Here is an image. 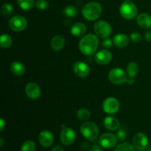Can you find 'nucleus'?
Returning <instances> with one entry per match:
<instances>
[{
  "label": "nucleus",
  "instance_id": "obj_1",
  "mask_svg": "<svg viewBox=\"0 0 151 151\" xmlns=\"http://www.w3.org/2000/svg\"><path fill=\"white\" fill-rule=\"evenodd\" d=\"M99 45V40L97 35L89 33L83 37L79 42V49L85 55L91 56L95 53Z\"/></svg>",
  "mask_w": 151,
  "mask_h": 151
},
{
  "label": "nucleus",
  "instance_id": "obj_2",
  "mask_svg": "<svg viewBox=\"0 0 151 151\" xmlns=\"http://www.w3.org/2000/svg\"><path fill=\"white\" fill-rule=\"evenodd\" d=\"M102 13V7L96 1H91L83 6L82 14L86 19L88 21H94L98 19Z\"/></svg>",
  "mask_w": 151,
  "mask_h": 151
},
{
  "label": "nucleus",
  "instance_id": "obj_3",
  "mask_svg": "<svg viewBox=\"0 0 151 151\" xmlns=\"http://www.w3.org/2000/svg\"><path fill=\"white\" fill-rule=\"evenodd\" d=\"M81 132L86 139L93 141L97 139L99 135L98 127L92 122H86L81 126Z\"/></svg>",
  "mask_w": 151,
  "mask_h": 151
},
{
  "label": "nucleus",
  "instance_id": "obj_4",
  "mask_svg": "<svg viewBox=\"0 0 151 151\" xmlns=\"http://www.w3.org/2000/svg\"><path fill=\"white\" fill-rule=\"evenodd\" d=\"M119 13L125 19L131 20L137 16V7L131 1H125L119 7Z\"/></svg>",
  "mask_w": 151,
  "mask_h": 151
},
{
  "label": "nucleus",
  "instance_id": "obj_5",
  "mask_svg": "<svg viewBox=\"0 0 151 151\" xmlns=\"http://www.w3.org/2000/svg\"><path fill=\"white\" fill-rule=\"evenodd\" d=\"M94 32L97 36L102 38H108L111 33V26L109 22L100 20L96 22L94 25Z\"/></svg>",
  "mask_w": 151,
  "mask_h": 151
},
{
  "label": "nucleus",
  "instance_id": "obj_6",
  "mask_svg": "<svg viewBox=\"0 0 151 151\" xmlns=\"http://www.w3.org/2000/svg\"><path fill=\"white\" fill-rule=\"evenodd\" d=\"M127 78L126 74L120 68H114L109 73V81L115 85H121L126 83Z\"/></svg>",
  "mask_w": 151,
  "mask_h": 151
},
{
  "label": "nucleus",
  "instance_id": "obj_7",
  "mask_svg": "<svg viewBox=\"0 0 151 151\" xmlns=\"http://www.w3.org/2000/svg\"><path fill=\"white\" fill-rule=\"evenodd\" d=\"M9 27L15 32H21L27 26V22L24 17L22 16H15L9 21Z\"/></svg>",
  "mask_w": 151,
  "mask_h": 151
},
{
  "label": "nucleus",
  "instance_id": "obj_8",
  "mask_svg": "<svg viewBox=\"0 0 151 151\" xmlns=\"http://www.w3.org/2000/svg\"><path fill=\"white\" fill-rule=\"evenodd\" d=\"M103 109L106 113L113 114L116 113L119 109V103L115 97H108L103 104Z\"/></svg>",
  "mask_w": 151,
  "mask_h": 151
},
{
  "label": "nucleus",
  "instance_id": "obj_9",
  "mask_svg": "<svg viewBox=\"0 0 151 151\" xmlns=\"http://www.w3.org/2000/svg\"><path fill=\"white\" fill-rule=\"evenodd\" d=\"M118 139L116 136L110 133H106L100 136L99 139V143L105 148H111L116 145Z\"/></svg>",
  "mask_w": 151,
  "mask_h": 151
},
{
  "label": "nucleus",
  "instance_id": "obj_10",
  "mask_svg": "<svg viewBox=\"0 0 151 151\" xmlns=\"http://www.w3.org/2000/svg\"><path fill=\"white\" fill-rule=\"evenodd\" d=\"M75 133L72 128H63L60 134V142L64 145H71L75 140Z\"/></svg>",
  "mask_w": 151,
  "mask_h": 151
},
{
  "label": "nucleus",
  "instance_id": "obj_11",
  "mask_svg": "<svg viewBox=\"0 0 151 151\" xmlns=\"http://www.w3.org/2000/svg\"><path fill=\"white\" fill-rule=\"evenodd\" d=\"M148 145V139L143 133H138L133 138V145L137 150H144Z\"/></svg>",
  "mask_w": 151,
  "mask_h": 151
},
{
  "label": "nucleus",
  "instance_id": "obj_12",
  "mask_svg": "<svg viewBox=\"0 0 151 151\" xmlns=\"http://www.w3.org/2000/svg\"><path fill=\"white\" fill-rule=\"evenodd\" d=\"M73 71L79 78H86L90 72L89 66L83 61H77L73 65Z\"/></svg>",
  "mask_w": 151,
  "mask_h": 151
},
{
  "label": "nucleus",
  "instance_id": "obj_13",
  "mask_svg": "<svg viewBox=\"0 0 151 151\" xmlns=\"http://www.w3.org/2000/svg\"><path fill=\"white\" fill-rule=\"evenodd\" d=\"M112 55L109 50H102L97 52L94 55V60L98 64L106 65L111 60Z\"/></svg>",
  "mask_w": 151,
  "mask_h": 151
},
{
  "label": "nucleus",
  "instance_id": "obj_14",
  "mask_svg": "<svg viewBox=\"0 0 151 151\" xmlns=\"http://www.w3.org/2000/svg\"><path fill=\"white\" fill-rule=\"evenodd\" d=\"M25 93L29 98L32 100H36L41 95V90L36 83H29L25 87Z\"/></svg>",
  "mask_w": 151,
  "mask_h": 151
},
{
  "label": "nucleus",
  "instance_id": "obj_15",
  "mask_svg": "<svg viewBox=\"0 0 151 151\" xmlns=\"http://www.w3.org/2000/svg\"><path fill=\"white\" fill-rule=\"evenodd\" d=\"M39 142L43 147H49L53 144L54 142V137L52 134L49 131H43L40 133L38 137Z\"/></svg>",
  "mask_w": 151,
  "mask_h": 151
},
{
  "label": "nucleus",
  "instance_id": "obj_16",
  "mask_svg": "<svg viewBox=\"0 0 151 151\" xmlns=\"http://www.w3.org/2000/svg\"><path fill=\"white\" fill-rule=\"evenodd\" d=\"M137 24L143 29H149L151 27V16L145 13H141L137 16Z\"/></svg>",
  "mask_w": 151,
  "mask_h": 151
},
{
  "label": "nucleus",
  "instance_id": "obj_17",
  "mask_svg": "<svg viewBox=\"0 0 151 151\" xmlns=\"http://www.w3.org/2000/svg\"><path fill=\"white\" fill-rule=\"evenodd\" d=\"M129 38L125 34L119 33L115 35L113 38V43L116 47L119 48L126 47L129 44Z\"/></svg>",
  "mask_w": 151,
  "mask_h": 151
},
{
  "label": "nucleus",
  "instance_id": "obj_18",
  "mask_svg": "<svg viewBox=\"0 0 151 151\" xmlns=\"http://www.w3.org/2000/svg\"><path fill=\"white\" fill-rule=\"evenodd\" d=\"M70 32L74 36H83L86 32V26L81 22H76L71 27Z\"/></svg>",
  "mask_w": 151,
  "mask_h": 151
},
{
  "label": "nucleus",
  "instance_id": "obj_19",
  "mask_svg": "<svg viewBox=\"0 0 151 151\" xmlns=\"http://www.w3.org/2000/svg\"><path fill=\"white\" fill-rule=\"evenodd\" d=\"M104 126L109 131H116L119 128V121L114 116H109L103 121Z\"/></svg>",
  "mask_w": 151,
  "mask_h": 151
},
{
  "label": "nucleus",
  "instance_id": "obj_20",
  "mask_svg": "<svg viewBox=\"0 0 151 151\" xmlns=\"http://www.w3.org/2000/svg\"><path fill=\"white\" fill-rule=\"evenodd\" d=\"M65 44V40L62 35H56L52 38L51 48L54 51H59L63 47Z\"/></svg>",
  "mask_w": 151,
  "mask_h": 151
},
{
  "label": "nucleus",
  "instance_id": "obj_21",
  "mask_svg": "<svg viewBox=\"0 0 151 151\" xmlns=\"http://www.w3.org/2000/svg\"><path fill=\"white\" fill-rule=\"evenodd\" d=\"M10 71L16 76H22L25 72V68L21 62L14 61L10 65Z\"/></svg>",
  "mask_w": 151,
  "mask_h": 151
},
{
  "label": "nucleus",
  "instance_id": "obj_22",
  "mask_svg": "<svg viewBox=\"0 0 151 151\" xmlns=\"http://www.w3.org/2000/svg\"><path fill=\"white\" fill-rule=\"evenodd\" d=\"M127 75L128 77L134 78L137 75L139 72V66L137 63L134 61H131L128 63L127 66Z\"/></svg>",
  "mask_w": 151,
  "mask_h": 151
},
{
  "label": "nucleus",
  "instance_id": "obj_23",
  "mask_svg": "<svg viewBox=\"0 0 151 151\" xmlns=\"http://www.w3.org/2000/svg\"><path fill=\"white\" fill-rule=\"evenodd\" d=\"M12 43H13V40L10 35H7V34L1 35V38H0V45L2 48H9L12 45Z\"/></svg>",
  "mask_w": 151,
  "mask_h": 151
},
{
  "label": "nucleus",
  "instance_id": "obj_24",
  "mask_svg": "<svg viewBox=\"0 0 151 151\" xmlns=\"http://www.w3.org/2000/svg\"><path fill=\"white\" fill-rule=\"evenodd\" d=\"M63 14L67 18H74L78 14V10L73 5H68L63 9Z\"/></svg>",
  "mask_w": 151,
  "mask_h": 151
},
{
  "label": "nucleus",
  "instance_id": "obj_25",
  "mask_svg": "<svg viewBox=\"0 0 151 151\" xmlns=\"http://www.w3.org/2000/svg\"><path fill=\"white\" fill-rule=\"evenodd\" d=\"M19 7L24 10H29L34 6V0H17Z\"/></svg>",
  "mask_w": 151,
  "mask_h": 151
},
{
  "label": "nucleus",
  "instance_id": "obj_26",
  "mask_svg": "<svg viewBox=\"0 0 151 151\" xmlns=\"http://www.w3.org/2000/svg\"><path fill=\"white\" fill-rule=\"evenodd\" d=\"M91 116V113L89 111L86 109H80L77 112V116L81 120H87L89 119Z\"/></svg>",
  "mask_w": 151,
  "mask_h": 151
},
{
  "label": "nucleus",
  "instance_id": "obj_27",
  "mask_svg": "<svg viewBox=\"0 0 151 151\" xmlns=\"http://www.w3.org/2000/svg\"><path fill=\"white\" fill-rule=\"evenodd\" d=\"M114 151H135V147L130 143L124 142L118 145Z\"/></svg>",
  "mask_w": 151,
  "mask_h": 151
},
{
  "label": "nucleus",
  "instance_id": "obj_28",
  "mask_svg": "<svg viewBox=\"0 0 151 151\" xmlns=\"http://www.w3.org/2000/svg\"><path fill=\"white\" fill-rule=\"evenodd\" d=\"M35 144L32 140H27L23 143L21 148V151H35Z\"/></svg>",
  "mask_w": 151,
  "mask_h": 151
},
{
  "label": "nucleus",
  "instance_id": "obj_29",
  "mask_svg": "<svg viewBox=\"0 0 151 151\" xmlns=\"http://www.w3.org/2000/svg\"><path fill=\"white\" fill-rule=\"evenodd\" d=\"M13 6L9 3H4L1 7V13L5 16H10L13 13Z\"/></svg>",
  "mask_w": 151,
  "mask_h": 151
},
{
  "label": "nucleus",
  "instance_id": "obj_30",
  "mask_svg": "<svg viewBox=\"0 0 151 151\" xmlns=\"http://www.w3.org/2000/svg\"><path fill=\"white\" fill-rule=\"evenodd\" d=\"M49 5V3L47 0H37L35 2V7L38 9V10H45Z\"/></svg>",
  "mask_w": 151,
  "mask_h": 151
},
{
  "label": "nucleus",
  "instance_id": "obj_31",
  "mask_svg": "<svg viewBox=\"0 0 151 151\" xmlns=\"http://www.w3.org/2000/svg\"><path fill=\"white\" fill-rule=\"evenodd\" d=\"M131 40L133 41L134 43H139L142 41V36L141 35V34L139 32H134L131 34Z\"/></svg>",
  "mask_w": 151,
  "mask_h": 151
},
{
  "label": "nucleus",
  "instance_id": "obj_32",
  "mask_svg": "<svg viewBox=\"0 0 151 151\" xmlns=\"http://www.w3.org/2000/svg\"><path fill=\"white\" fill-rule=\"evenodd\" d=\"M116 137L119 141H124L127 137V134L125 131H124L123 129L118 130L117 133H116Z\"/></svg>",
  "mask_w": 151,
  "mask_h": 151
},
{
  "label": "nucleus",
  "instance_id": "obj_33",
  "mask_svg": "<svg viewBox=\"0 0 151 151\" xmlns=\"http://www.w3.org/2000/svg\"><path fill=\"white\" fill-rule=\"evenodd\" d=\"M112 43H113V41H111V39H110V38H105V39L103 40V43H102V45H103V47H104V48H110L112 45Z\"/></svg>",
  "mask_w": 151,
  "mask_h": 151
},
{
  "label": "nucleus",
  "instance_id": "obj_34",
  "mask_svg": "<svg viewBox=\"0 0 151 151\" xmlns=\"http://www.w3.org/2000/svg\"><path fill=\"white\" fill-rule=\"evenodd\" d=\"M89 151H103V150H102V148L100 146L97 145H93L91 147Z\"/></svg>",
  "mask_w": 151,
  "mask_h": 151
},
{
  "label": "nucleus",
  "instance_id": "obj_35",
  "mask_svg": "<svg viewBox=\"0 0 151 151\" xmlns=\"http://www.w3.org/2000/svg\"><path fill=\"white\" fill-rule=\"evenodd\" d=\"M145 38L147 41H151V32H147L145 34Z\"/></svg>",
  "mask_w": 151,
  "mask_h": 151
},
{
  "label": "nucleus",
  "instance_id": "obj_36",
  "mask_svg": "<svg viewBox=\"0 0 151 151\" xmlns=\"http://www.w3.org/2000/svg\"><path fill=\"white\" fill-rule=\"evenodd\" d=\"M4 126H5V122L3 120V119H0V131H2L4 130Z\"/></svg>",
  "mask_w": 151,
  "mask_h": 151
},
{
  "label": "nucleus",
  "instance_id": "obj_37",
  "mask_svg": "<svg viewBox=\"0 0 151 151\" xmlns=\"http://www.w3.org/2000/svg\"><path fill=\"white\" fill-rule=\"evenodd\" d=\"M51 151H63V149L60 146H55L52 149Z\"/></svg>",
  "mask_w": 151,
  "mask_h": 151
},
{
  "label": "nucleus",
  "instance_id": "obj_38",
  "mask_svg": "<svg viewBox=\"0 0 151 151\" xmlns=\"http://www.w3.org/2000/svg\"><path fill=\"white\" fill-rule=\"evenodd\" d=\"M134 82V78H131V77H128V78H127V81H126L127 83H128V84H132Z\"/></svg>",
  "mask_w": 151,
  "mask_h": 151
},
{
  "label": "nucleus",
  "instance_id": "obj_39",
  "mask_svg": "<svg viewBox=\"0 0 151 151\" xmlns=\"http://www.w3.org/2000/svg\"><path fill=\"white\" fill-rule=\"evenodd\" d=\"M0 140H1V144H0V146H2L3 145V142H4V140H3V138L2 137H1V138H0Z\"/></svg>",
  "mask_w": 151,
  "mask_h": 151
},
{
  "label": "nucleus",
  "instance_id": "obj_40",
  "mask_svg": "<svg viewBox=\"0 0 151 151\" xmlns=\"http://www.w3.org/2000/svg\"><path fill=\"white\" fill-rule=\"evenodd\" d=\"M147 151H151V147H149L148 150H147Z\"/></svg>",
  "mask_w": 151,
  "mask_h": 151
},
{
  "label": "nucleus",
  "instance_id": "obj_41",
  "mask_svg": "<svg viewBox=\"0 0 151 151\" xmlns=\"http://www.w3.org/2000/svg\"><path fill=\"white\" fill-rule=\"evenodd\" d=\"M125 1H131V0H125Z\"/></svg>",
  "mask_w": 151,
  "mask_h": 151
},
{
  "label": "nucleus",
  "instance_id": "obj_42",
  "mask_svg": "<svg viewBox=\"0 0 151 151\" xmlns=\"http://www.w3.org/2000/svg\"><path fill=\"white\" fill-rule=\"evenodd\" d=\"M142 151H144V150H142Z\"/></svg>",
  "mask_w": 151,
  "mask_h": 151
}]
</instances>
